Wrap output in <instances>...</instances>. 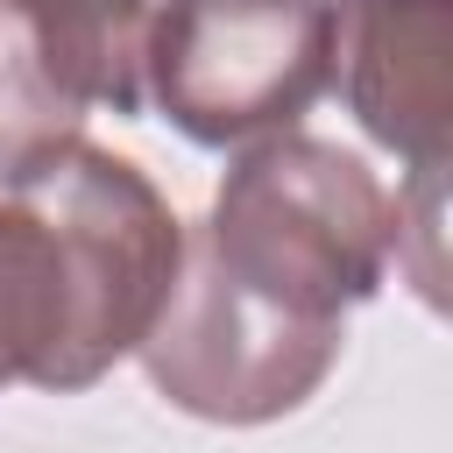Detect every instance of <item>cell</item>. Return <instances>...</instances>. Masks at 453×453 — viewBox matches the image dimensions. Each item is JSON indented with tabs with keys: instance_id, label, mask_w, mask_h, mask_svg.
<instances>
[{
	"instance_id": "obj_1",
	"label": "cell",
	"mask_w": 453,
	"mask_h": 453,
	"mask_svg": "<svg viewBox=\"0 0 453 453\" xmlns=\"http://www.w3.org/2000/svg\"><path fill=\"white\" fill-rule=\"evenodd\" d=\"M184 269V219L134 156L71 142L0 184V389L78 396L127 361Z\"/></svg>"
},
{
	"instance_id": "obj_2",
	"label": "cell",
	"mask_w": 453,
	"mask_h": 453,
	"mask_svg": "<svg viewBox=\"0 0 453 453\" xmlns=\"http://www.w3.org/2000/svg\"><path fill=\"white\" fill-rule=\"evenodd\" d=\"M191 234L248 290L347 326L396 262V191L354 149L290 127L234 149L212 212Z\"/></svg>"
},
{
	"instance_id": "obj_3",
	"label": "cell",
	"mask_w": 453,
	"mask_h": 453,
	"mask_svg": "<svg viewBox=\"0 0 453 453\" xmlns=\"http://www.w3.org/2000/svg\"><path fill=\"white\" fill-rule=\"evenodd\" d=\"M333 71V0H170L149 57L142 106L191 149H248L290 134Z\"/></svg>"
},
{
	"instance_id": "obj_4",
	"label": "cell",
	"mask_w": 453,
	"mask_h": 453,
	"mask_svg": "<svg viewBox=\"0 0 453 453\" xmlns=\"http://www.w3.org/2000/svg\"><path fill=\"white\" fill-rule=\"evenodd\" d=\"M340 347H347L340 319H304L248 290L198 248V234H184V269L149 340L134 347V361L170 411L248 432V425H276L304 411L340 368Z\"/></svg>"
},
{
	"instance_id": "obj_5",
	"label": "cell",
	"mask_w": 453,
	"mask_h": 453,
	"mask_svg": "<svg viewBox=\"0 0 453 453\" xmlns=\"http://www.w3.org/2000/svg\"><path fill=\"white\" fill-rule=\"evenodd\" d=\"M326 92L411 177L453 156V0H333Z\"/></svg>"
},
{
	"instance_id": "obj_6",
	"label": "cell",
	"mask_w": 453,
	"mask_h": 453,
	"mask_svg": "<svg viewBox=\"0 0 453 453\" xmlns=\"http://www.w3.org/2000/svg\"><path fill=\"white\" fill-rule=\"evenodd\" d=\"M57 64V78L85 106H113L120 120L142 113V57L170 0H14Z\"/></svg>"
},
{
	"instance_id": "obj_7",
	"label": "cell",
	"mask_w": 453,
	"mask_h": 453,
	"mask_svg": "<svg viewBox=\"0 0 453 453\" xmlns=\"http://www.w3.org/2000/svg\"><path fill=\"white\" fill-rule=\"evenodd\" d=\"M85 113L92 106L57 78L28 14L14 0H0V184L28 177L57 149H71L85 134Z\"/></svg>"
}]
</instances>
